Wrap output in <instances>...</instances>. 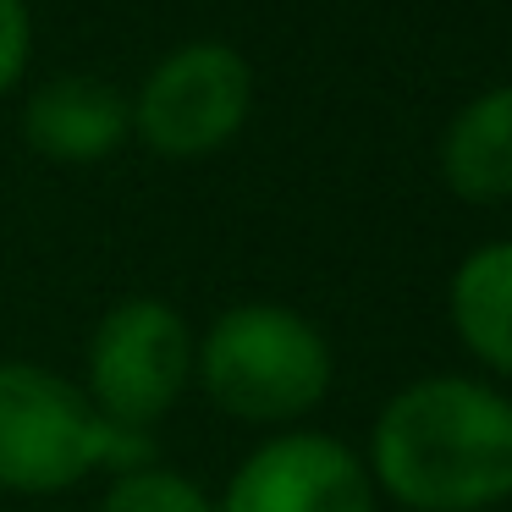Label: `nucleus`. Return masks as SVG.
<instances>
[{"instance_id":"2","label":"nucleus","mask_w":512,"mask_h":512,"mask_svg":"<svg viewBox=\"0 0 512 512\" xmlns=\"http://www.w3.org/2000/svg\"><path fill=\"white\" fill-rule=\"evenodd\" d=\"M331 342L287 303H237L193 342V375L210 402L248 424H292L331 391Z\"/></svg>"},{"instance_id":"6","label":"nucleus","mask_w":512,"mask_h":512,"mask_svg":"<svg viewBox=\"0 0 512 512\" xmlns=\"http://www.w3.org/2000/svg\"><path fill=\"white\" fill-rule=\"evenodd\" d=\"M215 512H375V479L347 441L292 430L237 463Z\"/></svg>"},{"instance_id":"4","label":"nucleus","mask_w":512,"mask_h":512,"mask_svg":"<svg viewBox=\"0 0 512 512\" xmlns=\"http://www.w3.org/2000/svg\"><path fill=\"white\" fill-rule=\"evenodd\" d=\"M127 105L144 149L160 160H204L243 133L254 111V67L221 39H188L149 67Z\"/></svg>"},{"instance_id":"1","label":"nucleus","mask_w":512,"mask_h":512,"mask_svg":"<svg viewBox=\"0 0 512 512\" xmlns=\"http://www.w3.org/2000/svg\"><path fill=\"white\" fill-rule=\"evenodd\" d=\"M369 479L408 512H485L512 496V402L468 375H424L386 397Z\"/></svg>"},{"instance_id":"5","label":"nucleus","mask_w":512,"mask_h":512,"mask_svg":"<svg viewBox=\"0 0 512 512\" xmlns=\"http://www.w3.org/2000/svg\"><path fill=\"white\" fill-rule=\"evenodd\" d=\"M193 380V331L166 298H122L89 336L83 397L122 430H149Z\"/></svg>"},{"instance_id":"11","label":"nucleus","mask_w":512,"mask_h":512,"mask_svg":"<svg viewBox=\"0 0 512 512\" xmlns=\"http://www.w3.org/2000/svg\"><path fill=\"white\" fill-rule=\"evenodd\" d=\"M34 61V12L28 0H0V100L28 78Z\"/></svg>"},{"instance_id":"3","label":"nucleus","mask_w":512,"mask_h":512,"mask_svg":"<svg viewBox=\"0 0 512 512\" xmlns=\"http://www.w3.org/2000/svg\"><path fill=\"white\" fill-rule=\"evenodd\" d=\"M138 446L149 452L144 430L111 424L72 380L23 358H0V490L56 496L100 463L133 457Z\"/></svg>"},{"instance_id":"8","label":"nucleus","mask_w":512,"mask_h":512,"mask_svg":"<svg viewBox=\"0 0 512 512\" xmlns=\"http://www.w3.org/2000/svg\"><path fill=\"white\" fill-rule=\"evenodd\" d=\"M435 160L463 204H512V83L474 94L446 122Z\"/></svg>"},{"instance_id":"7","label":"nucleus","mask_w":512,"mask_h":512,"mask_svg":"<svg viewBox=\"0 0 512 512\" xmlns=\"http://www.w3.org/2000/svg\"><path fill=\"white\" fill-rule=\"evenodd\" d=\"M133 133V105L122 89L89 78V72H61L45 78L23 105V138L34 155L56 166H94L111 160Z\"/></svg>"},{"instance_id":"9","label":"nucleus","mask_w":512,"mask_h":512,"mask_svg":"<svg viewBox=\"0 0 512 512\" xmlns=\"http://www.w3.org/2000/svg\"><path fill=\"white\" fill-rule=\"evenodd\" d=\"M452 331L479 364L512 380V237L479 243L446 287Z\"/></svg>"},{"instance_id":"10","label":"nucleus","mask_w":512,"mask_h":512,"mask_svg":"<svg viewBox=\"0 0 512 512\" xmlns=\"http://www.w3.org/2000/svg\"><path fill=\"white\" fill-rule=\"evenodd\" d=\"M100 512H215V501L188 474H171V468H127L122 479H111Z\"/></svg>"}]
</instances>
